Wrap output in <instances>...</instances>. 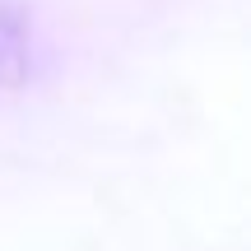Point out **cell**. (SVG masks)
<instances>
[{"mask_svg": "<svg viewBox=\"0 0 251 251\" xmlns=\"http://www.w3.org/2000/svg\"><path fill=\"white\" fill-rule=\"evenodd\" d=\"M37 70L33 14L14 0H0V89H24Z\"/></svg>", "mask_w": 251, "mask_h": 251, "instance_id": "1", "label": "cell"}]
</instances>
